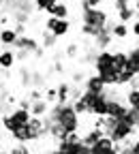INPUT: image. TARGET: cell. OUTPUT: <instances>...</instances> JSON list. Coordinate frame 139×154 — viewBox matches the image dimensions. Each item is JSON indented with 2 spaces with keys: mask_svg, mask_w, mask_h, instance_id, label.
<instances>
[{
  "mask_svg": "<svg viewBox=\"0 0 139 154\" xmlns=\"http://www.w3.org/2000/svg\"><path fill=\"white\" fill-rule=\"evenodd\" d=\"M109 22V15L105 9L101 7H90L82 11V24L84 26H92V28H105Z\"/></svg>",
  "mask_w": 139,
  "mask_h": 154,
  "instance_id": "obj_1",
  "label": "cell"
},
{
  "mask_svg": "<svg viewBox=\"0 0 139 154\" xmlns=\"http://www.w3.org/2000/svg\"><path fill=\"white\" fill-rule=\"evenodd\" d=\"M0 154H9V152H5V150H0Z\"/></svg>",
  "mask_w": 139,
  "mask_h": 154,
  "instance_id": "obj_37",
  "label": "cell"
},
{
  "mask_svg": "<svg viewBox=\"0 0 139 154\" xmlns=\"http://www.w3.org/2000/svg\"><path fill=\"white\" fill-rule=\"evenodd\" d=\"M9 118H11V122L15 124V128H19V126H26L28 122H30V111L28 109H13V111H9Z\"/></svg>",
  "mask_w": 139,
  "mask_h": 154,
  "instance_id": "obj_9",
  "label": "cell"
},
{
  "mask_svg": "<svg viewBox=\"0 0 139 154\" xmlns=\"http://www.w3.org/2000/svg\"><path fill=\"white\" fill-rule=\"evenodd\" d=\"M71 99V84H58L56 88V103H69Z\"/></svg>",
  "mask_w": 139,
  "mask_h": 154,
  "instance_id": "obj_15",
  "label": "cell"
},
{
  "mask_svg": "<svg viewBox=\"0 0 139 154\" xmlns=\"http://www.w3.org/2000/svg\"><path fill=\"white\" fill-rule=\"evenodd\" d=\"M64 54H66V58H77V54H79V45H77V43H71V45L66 47Z\"/></svg>",
  "mask_w": 139,
  "mask_h": 154,
  "instance_id": "obj_26",
  "label": "cell"
},
{
  "mask_svg": "<svg viewBox=\"0 0 139 154\" xmlns=\"http://www.w3.org/2000/svg\"><path fill=\"white\" fill-rule=\"evenodd\" d=\"M126 103H122L120 99H109V105H107V116L109 118H116V120H122L124 113H126Z\"/></svg>",
  "mask_w": 139,
  "mask_h": 154,
  "instance_id": "obj_8",
  "label": "cell"
},
{
  "mask_svg": "<svg viewBox=\"0 0 139 154\" xmlns=\"http://www.w3.org/2000/svg\"><path fill=\"white\" fill-rule=\"evenodd\" d=\"M56 2H58V0H32V5H34L36 11H49Z\"/></svg>",
  "mask_w": 139,
  "mask_h": 154,
  "instance_id": "obj_21",
  "label": "cell"
},
{
  "mask_svg": "<svg viewBox=\"0 0 139 154\" xmlns=\"http://www.w3.org/2000/svg\"><path fill=\"white\" fill-rule=\"evenodd\" d=\"M101 30H103V28H92V26H84V24H82V34H86V36H90V38H94Z\"/></svg>",
  "mask_w": 139,
  "mask_h": 154,
  "instance_id": "obj_24",
  "label": "cell"
},
{
  "mask_svg": "<svg viewBox=\"0 0 139 154\" xmlns=\"http://www.w3.org/2000/svg\"><path fill=\"white\" fill-rule=\"evenodd\" d=\"M131 2H135V0H131Z\"/></svg>",
  "mask_w": 139,
  "mask_h": 154,
  "instance_id": "obj_38",
  "label": "cell"
},
{
  "mask_svg": "<svg viewBox=\"0 0 139 154\" xmlns=\"http://www.w3.org/2000/svg\"><path fill=\"white\" fill-rule=\"evenodd\" d=\"M126 105L128 107L139 105V88H128V92H126Z\"/></svg>",
  "mask_w": 139,
  "mask_h": 154,
  "instance_id": "obj_20",
  "label": "cell"
},
{
  "mask_svg": "<svg viewBox=\"0 0 139 154\" xmlns=\"http://www.w3.org/2000/svg\"><path fill=\"white\" fill-rule=\"evenodd\" d=\"M103 135H105V133H103L101 128H90V131H88V133L84 135V137H82V143L90 148V146H94V143H96L98 139H101Z\"/></svg>",
  "mask_w": 139,
  "mask_h": 154,
  "instance_id": "obj_16",
  "label": "cell"
},
{
  "mask_svg": "<svg viewBox=\"0 0 139 154\" xmlns=\"http://www.w3.org/2000/svg\"><path fill=\"white\" fill-rule=\"evenodd\" d=\"M120 146H113V148H98V146H90V154H118Z\"/></svg>",
  "mask_w": 139,
  "mask_h": 154,
  "instance_id": "obj_22",
  "label": "cell"
},
{
  "mask_svg": "<svg viewBox=\"0 0 139 154\" xmlns=\"http://www.w3.org/2000/svg\"><path fill=\"white\" fill-rule=\"evenodd\" d=\"M19 109H30V99H22V101H19Z\"/></svg>",
  "mask_w": 139,
  "mask_h": 154,
  "instance_id": "obj_33",
  "label": "cell"
},
{
  "mask_svg": "<svg viewBox=\"0 0 139 154\" xmlns=\"http://www.w3.org/2000/svg\"><path fill=\"white\" fill-rule=\"evenodd\" d=\"M128 34H131L128 24H122V22H113L111 24V36L113 38H126Z\"/></svg>",
  "mask_w": 139,
  "mask_h": 154,
  "instance_id": "obj_17",
  "label": "cell"
},
{
  "mask_svg": "<svg viewBox=\"0 0 139 154\" xmlns=\"http://www.w3.org/2000/svg\"><path fill=\"white\" fill-rule=\"evenodd\" d=\"M30 75H32V73H30L28 69H22V84H24V86H30Z\"/></svg>",
  "mask_w": 139,
  "mask_h": 154,
  "instance_id": "obj_29",
  "label": "cell"
},
{
  "mask_svg": "<svg viewBox=\"0 0 139 154\" xmlns=\"http://www.w3.org/2000/svg\"><path fill=\"white\" fill-rule=\"evenodd\" d=\"M9 154H32V152H30V148H28L26 143H17Z\"/></svg>",
  "mask_w": 139,
  "mask_h": 154,
  "instance_id": "obj_25",
  "label": "cell"
},
{
  "mask_svg": "<svg viewBox=\"0 0 139 154\" xmlns=\"http://www.w3.org/2000/svg\"><path fill=\"white\" fill-rule=\"evenodd\" d=\"M17 32L13 30V28H2L0 30V43H2L5 47H13V43L17 41Z\"/></svg>",
  "mask_w": 139,
  "mask_h": 154,
  "instance_id": "obj_14",
  "label": "cell"
},
{
  "mask_svg": "<svg viewBox=\"0 0 139 154\" xmlns=\"http://www.w3.org/2000/svg\"><path fill=\"white\" fill-rule=\"evenodd\" d=\"M128 30H131V34H133V36H137V38H139V22H137V19L133 22V26H131Z\"/></svg>",
  "mask_w": 139,
  "mask_h": 154,
  "instance_id": "obj_31",
  "label": "cell"
},
{
  "mask_svg": "<svg viewBox=\"0 0 139 154\" xmlns=\"http://www.w3.org/2000/svg\"><path fill=\"white\" fill-rule=\"evenodd\" d=\"M56 41H58V38L51 34V32H43V36H41V43H43V47H54L56 45Z\"/></svg>",
  "mask_w": 139,
  "mask_h": 154,
  "instance_id": "obj_23",
  "label": "cell"
},
{
  "mask_svg": "<svg viewBox=\"0 0 139 154\" xmlns=\"http://www.w3.org/2000/svg\"><path fill=\"white\" fill-rule=\"evenodd\" d=\"M17 62V58H15V51L13 47H5V49H0V69L2 71H9L13 69Z\"/></svg>",
  "mask_w": 139,
  "mask_h": 154,
  "instance_id": "obj_11",
  "label": "cell"
},
{
  "mask_svg": "<svg viewBox=\"0 0 139 154\" xmlns=\"http://www.w3.org/2000/svg\"><path fill=\"white\" fill-rule=\"evenodd\" d=\"M128 126H133L135 131L139 128V105H133V107H126V113L122 118Z\"/></svg>",
  "mask_w": 139,
  "mask_h": 154,
  "instance_id": "obj_12",
  "label": "cell"
},
{
  "mask_svg": "<svg viewBox=\"0 0 139 154\" xmlns=\"http://www.w3.org/2000/svg\"><path fill=\"white\" fill-rule=\"evenodd\" d=\"M49 103L45 101V99H39V101H30V116L32 118H45L47 116V111H49Z\"/></svg>",
  "mask_w": 139,
  "mask_h": 154,
  "instance_id": "obj_10",
  "label": "cell"
},
{
  "mask_svg": "<svg viewBox=\"0 0 139 154\" xmlns=\"http://www.w3.org/2000/svg\"><path fill=\"white\" fill-rule=\"evenodd\" d=\"M128 5H133L131 0H113V11H120V9L128 7Z\"/></svg>",
  "mask_w": 139,
  "mask_h": 154,
  "instance_id": "obj_27",
  "label": "cell"
},
{
  "mask_svg": "<svg viewBox=\"0 0 139 154\" xmlns=\"http://www.w3.org/2000/svg\"><path fill=\"white\" fill-rule=\"evenodd\" d=\"M13 49H15V51H24V54L30 56L32 51L39 49V43L34 41L30 34H19V36H17V41L13 43Z\"/></svg>",
  "mask_w": 139,
  "mask_h": 154,
  "instance_id": "obj_4",
  "label": "cell"
},
{
  "mask_svg": "<svg viewBox=\"0 0 139 154\" xmlns=\"http://www.w3.org/2000/svg\"><path fill=\"white\" fill-rule=\"evenodd\" d=\"M49 154H62V152H60V150H51Z\"/></svg>",
  "mask_w": 139,
  "mask_h": 154,
  "instance_id": "obj_36",
  "label": "cell"
},
{
  "mask_svg": "<svg viewBox=\"0 0 139 154\" xmlns=\"http://www.w3.org/2000/svg\"><path fill=\"white\" fill-rule=\"evenodd\" d=\"M135 135V128L133 126H128L124 120H116V124H113V128L107 133V137L116 143V146H120V143H124V141H128L131 137Z\"/></svg>",
  "mask_w": 139,
  "mask_h": 154,
  "instance_id": "obj_2",
  "label": "cell"
},
{
  "mask_svg": "<svg viewBox=\"0 0 139 154\" xmlns=\"http://www.w3.org/2000/svg\"><path fill=\"white\" fill-rule=\"evenodd\" d=\"M45 30L51 32L56 38H60V36H66V34H69V30H71V22H69V19L47 17V19H45Z\"/></svg>",
  "mask_w": 139,
  "mask_h": 154,
  "instance_id": "obj_3",
  "label": "cell"
},
{
  "mask_svg": "<svg viewBox=\"0 0 139 154\" xmlns=\"http://www.w3.org/2000/svg\"><path fill=\"white\" fill-rule=\"evenodd\" d=\"M2 86H5V84H2V82H0V96H2V94H5V88H2Z\"/></svg>",
  "mask_w": 139,
  "mask_h": 154,
  "instance_id": "obj_35",
  "label": "cell"
},
{
  "mask_svg": "<svg viewBox=\"0 0 139 154\" xmlns=\"http://www.w3.org/2000/svg\"><path fill=\"white\" fill-rule=\"evenodd\" d=\"M84 90L86 92H92V94H103L107 90V86L103 84V79L98 75H90L84 79Z\"/></svg>",
  "mask_w": 139,
  "mask_h": 154,
  "instance_id": "obj_7",
  "label": "cell"
},
{
  "mask_svg": "<svg viewBox=\"0 0 139 154\" xmlns=\"http://www.w3.org/2000/svg\"><path fill=\"white\" fill-rule=\"evenodd\" d=\"M126 62H128L126 51H113V66H116V71H118V73L126 69Z\"/></svg>",
  "mask_w": 139,
  "mask_h": 154,
  "instance_id": "obj_18",
  "label": "cell"
},
{
  "mask_svg": "<svg viewBox=\"0 0 139 154\" xmlns=\"http://www.w3.org/2000/svg\"><path fill=\"white\" fill-rule=\"evenodd\" d=\"M39 99H43V92L41 90H32L30 92V101H39Z\"/></svg>",
  "mask_w": 139,
  "mask_h": 154,
  "instance_id": "obj_32",
  "label": "cell"
},
{
  "mask_svg": "<svg viewBox=\"0 0 139 154\" xmlns=\"http://www.w3.org/2000/svg\"><path fill=\"white\" fill-rule=\"evenodd\" d=\"M116 15H118V22H122V24H128L131 19L135 17V9H133V5H128V7L120 9V11H116Z\"/></svg>",
  "mask_w": 139,
  "mask_h": 154,
  "instance_id": "obj_19",
  "label": "cell"
},
{
  "mask_svg": "<svg viewBox=\"0 0 139 154\" xmlns=\"http://www.w3.org/2000/svg\"><path fill=\"white\" fill-rule=\"evenodd\" d=\"M45 101L51 105V103H56V88H49V90H45Z\"/></svg>",
  "mask_w": 139,
  "mask_h": 154,
  "instance_id": "obj_28",
  "label": "cell"
},
{
  "mask_svg": "<svg viewBox=\"0 0 139 154\" xmlns=\"http://www.w3.org/2000/svg\"><path fill=\"white\" fill-rule=\"evenodd\" d=\"M47 13H49V17H56V19H69V7L64 2H60V0H58Z\"/></svg>",
  "mask_w": 139,
  "mask_h": 154,
  "instance_id": "obj_13",
  "label": "cell"
},
{
  "mask_svg": "<svg viewBox=\"0 0 139 154\" xmlns=\"http://www.w3.org/2000/svg\"><path fill=\"white\" fill-rule=\"evenodd\" d=\"M107 105H109V96H107V92L96 94V96H94V103H92V107H90L88 113L96 116V118H105V116H107Z\"/></svg>",
  "mask_w": 139,
  "mask_h": 154,
  "instance_id": "obj_5",
  "label": "cell"
},
{
  "mask_svg": "<svg viewBox=\"0 0 139 154\" xmlns=\"http://www.w3.org/2000/svg\"><path fill=\"white\" fill-rule=\"evenodd\" d=\"M84 79H86L84 71H75V73H73V84H79V82H84Z\"/></svg>",
  "mask_w": 139,
  "mask_h": 154,
  "instance_id": "obj_30",
  "label": "cell"
},
{
  "mask_svg": "<svg viewBox=\"0 0 139 154\" xmlns=\"http://www.w3.org/2000/svg\"><path fill=\"white\" fill-rule=\"evenodd\" d=\"M111 41H113V36H111V24L107 22V26H105L101 32H98V34L94 36V47H96L98 51H103V49H109Z\"/></svg>",
  "mask_w": 139,
  "mask_h": 154,
  "instance_id": "obj_6",
  "label": "cell"
},
{
  "mask_svg": "<svg viewBox=\"0 0 139 154\" xmlns=\"http://www.w3.org/2000/svg\"><path fill=\"white\" fill-rule=\"evenodd\" d=\"M133 9H135V13H139V0H135V2H133Z\"/></svg>",
  "mask_w": 139,
  "mask_h": 154,
  "instance_id": "obj_34",
  "label": "cell"
}]
</instances>
